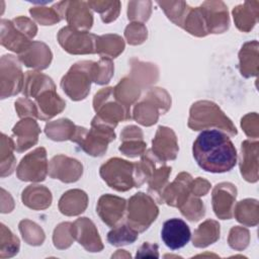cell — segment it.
Here are the masks:
<instances>
[{"label": "cell", "mask_w": 259, "mask_h": 259, "mask_svg": "<svg viewBox=\"0 0 259 259\" xmlns=\"http://www.w3.org/2000/svg\"><path fill=\"white\" fill-rule=\"evenodd\" d=\"M236 198V188L231 183L218 184L212 193L213 209L223 220L232 218V205Z\"/></svg>", "instance_id": "8992f818"}, {"label": "cell", "mask_w": 259, "mask_h": 259, "mask_svg": "<svg viewBox=\"0 0 259 259\" xmlns=\"http://www.w3.org/2000/svg\"><path fill=\"white\" fill-rule=\"evenodd\" d=\"M64 7L58 8L61 15H65L70 26L76 28L89 29L92 26V14L86 7L85 2H71L72 7H69V2H63Z\"/></svg>", "instance_id": "9c48e42d"}, {"label": "cell", "mask_w": 259, "mask_h": 259, "mask_svg": "<svg viewBox=\"0 0 259 259\" xmlns=\"http://www.w3.org/2000/svg\"><path fill=\"white\" fill-rule=\"evenodd\" d=\"M153 143L156 144H163L159 148L153 149V152L157 158L161 161L172 160L176 158V154L178 151L176 137L171 128L165 126H159L158 132L156 134V138L153 140Z\"/></svg>", "instance_id": "30bf717a"}, {"label": "cell", "mask_w": 259, "mask_h": 259, "mask_svg": "<svg viewBox=\"0 0 259 259\" xmlns=\"http://www.w3.org/2000/svg\"><path fill=\"white\" fill-rule=\"evenodd\" d=\"M196 231L201 232L205 235L194 237L193 245H195L196 247H205L215 241L212 237L208 236V234L211 232H220V225L213 221H206L204 224L200 225L198 230H196Z\"/></svg>", "instance_id": "4fadbf2b"}, {"label": "cell", "mask_w": 259, "mask_h": 259, "mask_svg": "<svg viewBox=\"0 0 259 259\" xmlns=\"http://www.w3.org/2000/svg\"><path fill=\"white\" fill-rule=\"evenodd\" d=\"M193 158L206 172L224 173L237 163V151L231 139L218 130L202 131L192 146Z\"/></svg>", "instance_id": "6da1fadb"}, {"label": "cell", "mask_w": 259, "mask_h": 259, "mask_svg": "<svg viewBox=\"0 0 259 259\" xmlns=\"http://www.w3.org/2000/svg\"><path fill=\"white\" fill-rule=\"evenodd\" d=\"M36 169L42 175H47V161L46 151L44 148H38L34 152L29 153L21 160L17 169V175L20 180L27 181L31 169Z\"/></svg>", "instance_id": "8fae6325"}, {"label": "cell", "mask_w": 259, "mask_h": 259, "mask_svg": "<svg viewBox=\"0 0 259 259\" xmlns=\"http://www.w3.org/2000/svg\"><path fill=\"white\" fill-rule=\"evenodd\" d=\"M145 147H146L145 143H139V142L124 143L122 144V146L119 147V151L124 153V155L135 157L138 155H142L145 150Z\"/></svg>", "instance_id": "5bb4252c"}, {"label": "cell", "mask_w": 259, "mask_h": 259, "mask_svg": "<svg viewBox=\"0 0 259 259\" xmlns=\"http://www.w3.org/2000/svg\"><path fill=\"white\" fill-rule=\"evenodd\" d=\"M124 206L125 200L123 198L112 195H103L99 199L97 211L102 221L113 228L120 220H122Z\"/></svg>", "instance_id": "52a82bcc"}, {"label": "cell", "mask_w": 259, "mask_h": 259, "mask_svg": "<svg viewBox=\"0 0 259 259\" xmlns=\"http://www.w3.org/2000/svg\"><path fill=\"white\" fill-rule=\"evenodd\" d=\"M127 222L135 231L143 232L149 228L158 215V207L145 193H137L128 201Z\"/></svg>", "instance_id": "3957f363"}, {"label": "cell", "mask_w": 259, "mask_h": 259, "mask_svg": "<svg viewBox=\"0 0 259 259\" xmlns=\"http://www.w3.org/2000/svg\"><path fill=\"white\" fill-rule=\"evenodd\" d=\"M190 237V229L181 219H170L163 224L161 238L171 250H178L184 247L189 242Z\"/></svg>", "instance_id": "5b68a950"}, {"label": "cell", "mask_w": 259, "mask_h": 259, "mask_svg": "<svg viewBox=\"0 0 259 259\" xmlns=\"http://www.w3.org/2000/svg\"><path fill=\"white\" fill-rule=\"evenodd\" d=\"M35 98L38 105L37 117L40 119H49L65 107V102L55 92L54 84L42 89L40 94Z\"/></svg>", "instance_id": "ba28073f"}, {"label": "cell", "mask_w": 259, "mask_h": 259, "mask_svg": "<svg viewBox=\"0 0 259 259\" xmlns=\"http://www.w3.org/2000/svg\"><path fill=\"white\" fill-rule=\"evenodd\" d=\"M100 175L104 181L113 189L125 191L133 186L139 187L146 181L140 164L114 158L108 160L100 168Z\"/></svg>", "instance_id": "7a4b0ae2"}, {"label": "cell", "mask_w": 259, "mask_h": 259, "mask_svg": "<svg viewBox=\"0 0 259 259\" xmlns=\"http://www.w3.org/2000/svg\"><path fill=\"white\" fill-rule=\"evenodd\" d=\"M138 238V232L128 226H118L114 227L107 235V240L111 245L121 246L127 245L135 242Z\"/></svg>", "instance_id": "7c38bea8"}, {"label": "cell", "mask_w": 259, "mask_h": 259, "mask_svg": "<svg viewBox=\"0 0 259 259\" xmlns=\"http://www.w3.org/2000/svg\"><path fill=\"white\" fill-rule=\"evenodd\" d=\"M85 62L75 64L66 76L63 77L61 86L63 90L74 100H80L87 95L91 80H94L95 64L92 63L88 72H84L88 65H84Z\"/></svg>", "instance_id": "277c9868"}]
</instances>
